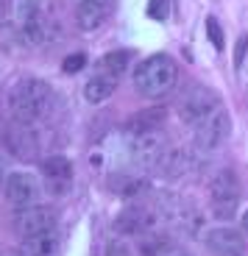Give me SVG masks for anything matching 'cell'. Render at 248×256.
<instances>
[{"label": "cell", "mask_w": 248, "mask_h": 256, "mask_svg": "<svg viewBox=\"0 0 248 256\" xmlns=\"http://www.w3.org/2000/svg\"><path fill=\"white\" fill-rule=\"evenodd\" d=\"M6 109L14 122L37 126L53 109V86L39 76H20L6 92Z\"/></svg>", "instance_id": "obj_1"}, {"label": "cell", "mask_w": 248, "mask_h": 256, "mask_svg": "<svg viewBox=\"0 0 248 256\" xmlns=\"http://www.w3.org/2000/svg\"><path fill=\"white\" fill-rule=\"evenodd\" d=\"M178 84V64L167 53H153L142 58L134 70V90L148 100L167 98Z\"/></svg>", "instance_id": "obj_2"}, {"label": "cell", "mask_w": 248, "mask_h": 256, "mask_svg": "<svg viewBox=\"0 0 248 256\" xmlns=\"http://www.w3.org/2000/svg\"><path fill=\"white\" fill-rule=\"evenodd\" d=\"M9 22L23 45L39 48L51 39V12L45 0H12Z\"/></svg>", "instance_id": "obj_3"}, {"label": "cell", "mask_w": 248, "mask_h": 256, "mask_svg": "<svg viewBox=\"0 0 248 256\" xmlns=\"http://www.w3.org/2000/svg\"><path fill=\"white\" fill-rule=\"evenodd\" d=\"M167 154V140L162 128L148 131H126L123 134V162L140 170H156L162 156Z\"/></svg>", "instance_id": "obj_4"}, {"label": "cell", "mask_w": 248, "mask_h": 256, "mask_svg": "<svg viewBox=\"0 0 248 256\" xmlns=\"http://www.w3.org/2000/svg\"><path fill=\"white\" fill-rule=\"evenodd\" d=\"M206 198H209V209L215 218H220V220L231 218L237 212V206H240V198H242L240 176L231 167H223V170L212 173L209 184H206Z\"/></svg>", "instance_id": "obj_5"}, {"label": "cell", "mask_w": 248, "mask_h": 256, "mask_svg": "<svg viewBox=\"0 0 248 256\" xmlns=\"http://www.w3.org/2000/svg\"><path fill=\"white\" fill-rule=\"evenodd\" d=\"M220 106L223 103H220V98H217L215 92L206 90V86H201V84H195V86H190L184 95L178 98L176 114H178V120L192 131L198 122H204L209 114H215Z\"/></svg>", "instance_id": "obj_6"}, {"label": "cell", "mask_w": 248, "mask_h": 256, "mask_svg": "<svg viewBox=\"0 0 248 256\" xmlns=\"http://www.w3.org/2000/svg\"><path fill=\"white\" fill-rule=\"evenodd\" d=\"M231 136V117L229 112L217 109L215 114H209L204 122H198L192 128V142H195V150H204V154H212L217 148H223Z\"/></svg>", "instance_id": "obj_7"}, {"label": "cell", "mask_w": 248, "mask_h": 256, "mask_svg": "<svg viewBox=\"0 0 248 256\" xmlns=\"http://www.w3.org/2000/svg\"><path fill=\"white\" fill-rule=\"evenodd\" d=\"M3 192H6V200L14 209H28V206L39 204V195H42V184L34 173L28 170H12L3 181Z\"/></svg>", "instance_id": "obj_8"}, {"label": "cell", "mask_w": 248, "mask_h": 256, "mask_svg": "<svg viewBox=\"0 0 248 256\" xmlns=\"http://www.w3.org/2000/svg\"><path fill=\"white\" fill-rule=\"evenodd\" d=\"M204 245L212 256H245V231L234 226H212L204 231Z\"/></svg>", "instance_id": "obj_9"}, {"label": "cell", "mask_w": 248, "mask_h": 256, "mask_svg": "<svg viewBox=\"0 0 248 256\" xmlns=\"http://www.w3.org/2000/svg\"><path fill=\"white\" fill-rule=\"evenodd\" d=\"M14 231L23 237H34V234H45V231H56V214L48 206H28V209L14 212Z\"/></svg>", "instance_id": "obj_10"}, {"label": "cell", "mask_w": 248, "mask_h": 256, "mask_svg": "<svg viewBox=\"0 0 248 256\" xmlns=\"http://www.w3.org/2000/svg\"><path fill=\"white\" fill-rule=\"evenodd\" d=\"M42 176H45V184H48V190H51V195H67L73 186V164L67 156H48V159L42 162Z\"/></svg>", "instance_id": "obj_11"}, {"label": "cell", "mask_w": 248, "mask_h": 256, "mask_svg": "<svg viewBox=\"0 0 248 256\" xmlns=\"http://www.w3.org/2000/svg\"><path fill=\"white\" fill-rule=\"evenodd\" d=\"M6 142L12 148V154L20 159H34L39 150V136L31 122H14V128H9L6 134Z\"/></svg>", "instance_id": "obj_12"}, {"label": "cell", "mask_w": 248, "mask_h": 256, "mask_svg": "<svg viewBox=\"0 0 248 256\" xmlns=\"http://www.w3.org/2000/svg\"><path fill=\"white\" fill-rule=\"evenodd\" d=\"M195 170V154L184 150V148H167V154L156 164V173L162 178H181V176Z\"/></svg>", "instance_id": "obj_13"}, {"label": "cell", "mask_w": 248, "mask_h": 256, "mask_svg": "<svg viewBox=\"0 0 248 256\" xmlns=\"http://www.w3.org/2000/svg\"><path fill=\"white\" fill-rule=\"evenodd\" d=\"M117 81H120V76H115V72L98 67V70L87 78V84H84V98L98 106V103H103V100L112 98V92L117 90Z\"/></svg>", "instance_id": "obj_14"}, {"label": "cell", "mask_w": 248, "mask_h": 256, "mask_svg": "<svg viewBox=\"0 0 248 256\" xmlns=\"http://www.w3.org/2000/svg\"><path fill=\"white\" fill-rule=\"evenodd\" d=\"M106 0H76V26L81 31H98L106 22Z\"/></svg>", "instance_id": "obj_15"}, {"label": "cell", "mask_w": 248, "mask_h": 256, "mask_svg": "<svg viewBox=\"0 0 248 256\" xmlns=\"http://www.w3.org/2000/svg\"><path fill=\"white\" fill-rule=\"evenodd\" d=\"M59 254V237L56 231H45V234H34V237L20 240L17 256H56Z\"/></svg>", "instance_id": "obj_16"}, {"label": "cell", "mask_w": 248, "mask_h": 256, "mask_svg": "<svg viewBox=\"0 0 248 256\" xmlns=\"http://www.w3.org/2000/svg\"><path fill=\"white\" fill-rule=\"evenodd\" d=\"M128 58H131V53H128V50H112V53H106V56L101 58L98 67L115 72V76H123V70L128 67Z\"/></svg>", "instance_id": "obj_17"}, {"label": "cell", "mask_w": 248, "mask_h": 256, "mask_svg": "<svg viewBox=\"0 0 248 256\" xmlns=\"http://www.w3.org/2000/svg\"><path fill=\"white\" fill-rule=\"evenodd\" d=\"M148 17L165 22L170 17V0H148Z\"/></svg>", "instance_id": "obj_18"}, {"label": "cell", "mask_w": 248, "mask_h": 256, "mask_svg": "<svg viewBox=\"0 0 248 256\" xmlns=\"http://www.w3.org/2000/svg\"><path fill=\"white\" fill-rule=\"evenodd\" d=\"M206 34H209L212 45H215L217 50H223V31H220V22H217L215 17H206Z\"/></svg>", "instance_id": "obj_19"}, {"label": "cell", "mask_w": 248, "mask_h": 256, "mask_svg": "<svg viewBox=\"0 0 248 256\" xmlns=\"http://www.w3.org/2000/svg\"><path fill=\"white\" fill-rule=\"evenodd\" d=\"M84 67H87V56H84V53H73V56H67L62 64L64 72H81Z\"/></svg>", "instance_id": "obj_20"}, {"label": "cell", "mask_w": 248, "mask_h": 256, "mask_svg": "<svg viewBox=\"0 0 248 256\" xmlns=\"http://www.w3.org/2000/svg\"><path fill=\"white\" fill-rule=\"evenodd\" d=\"M245 48H248V36H240L237 50H234V64H242V58H245Z\"/></svg>", "instance_id": "obj_21"}, {"label": "cell", "mask_w": 248, "mask_h": 256, "mask_svg": "<svg viewBox=\"0 0 248 256\" xmlns=\"http://www.w3.org/2000/svg\"><path fill=\"white\" fill-rule=\"evenodd\" d=\"M240 226H242V231L248 234V206H245V212H242V218H240Z\"/></svg>", "instance_id": "obj_22"}, {"label": "cell", "mask_w": 248, "mask_h": 256, "mask_svg": "<svg viewBox=\"0 0 248 256\" xmlns=\"http://www.w3.org/2000/svg\"><path fill=\"white\" fill-rule=\"evenodd\" d=\"M6 181V164H3V156H0V184Z\"/></svg>", "instance_id": "obj_23"}, {"label": "cell", "mask_w": 248, "mask_h": 256, "mask_svg": "<svg viewBox=\"0 0 248 256\" xmlns=\"http://www.w3.org/2000/svg\"><path fill=\"white\" fill-rule=\"evenodd\" d=\"M167 256H187V254H181V250H178V254H167Z\"/></svg>", "instance_id": "obj_24"}]
</instances>
